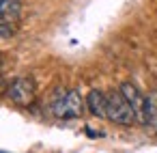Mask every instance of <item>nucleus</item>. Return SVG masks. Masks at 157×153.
<instances>
[{
  "label": "nucleus",
  "mask_w": 157,
  "mask_h": 153,
  "mask_svg": "<svg viewBox=\"0 0 157 153\" xmlns=\"http://www.w3.org/2000/svg\"><path fill=\"white\" fill-rule=\"evenodd\" d=\"M7 88H9V86H7V82L0 78V93H7Z\"/></svg>",
  "instance_id": "8"
},
{
  "label": "nucleus",
  "mask_w": 157,
  "mask_h": 153,
  "mask_svg": "<svg viewBox=\"0 0 157 153\" xmlns=\"http://www.w3.org/2000/svg\"><path fill=\"white\" fill-rule=\"evenodd\" d=\"M0 153H7V151H0Z\"/></svg>",
  "instance_id": "9"
},
{
  "label": "nucleus",
  "mask_w": 157,
  "mask_h": 153,
  "mask_svg": "<svg viewBox=\"0 0 157 153\" xmlns=\"http://www.w3.org/2000/svg\"><path fill=\"white\" fill-rule=\"evenodd\" d=\"M86 108H88V112L93 116L105 119V114H108V93H103L99 88L88 91V95H86Z\"/></svg>",
  "instance_id": "5"
},
{
  "label": "nucleus",
  "mask_w": 157,
  "mask_h": 153,
  "mask_svg": "<svg viewBox=\"0 0 157 153\" xmlns=\"http://www.w3.org/2000/svg\"><path fill=\"white\" fill-rule=\"evenodd\" d=\"M35 95H37V86H35V80L28 78V76L15 78L7 88V97L15 106H22V108H28L35 101Z\"/></svg>",
  "instance_id": "3"
},
{
  "label": "nucleus",
  "mask_w": 157,
  "mask_h": 153,
  "mask_svg": "<svg viewBox=\"0 0 157 153\" xmlns=\"http://www.w3.org/2000/svg\"><path fill=\"white\" fill-rule=\"evenodd\" d=\"M105 119H110L116 125H131L136 121L133 110L129 106V101L121 95V91H110L108 93V114Z\"/></svg>",
  "instance_id": "2"
},
{
  "label": "nucleus",
  "mask_w": 157,
  "mask_h": 153,
  "mask_svg": "<svg viewBox=\"0 0 157 153\" xmlns=\"http://www.w3.org/2000/svg\"><path fill=\"white\" fill-rule=\"evenodd\" d=\"M0 15H2L7 22L15 20L20 15V2L17 0H0Z\"/></svg>",
  "instance_id": "7"
},
{
  "label": "nucleus",
  "mask_w": 157,
  "mask_h": 153,
  "mask_svg": "<svg viewBox=\"0 0 157 153\" xmlns=\"http://www.w3.org/2000/svg\"><path fill=\"white\" fill-rule=\"evenodd\" d=\"M118 91H121V95L129 101V106H131V110H133V116H136V121L144 127V104H146V97L138 91V86L136 84H131V82H123L121 86H118Z\"/></svg>",
  "instance_id": "4"
},
{
  "label": "nucleus",
  "mask_w": 157,
  "mask_h": 153,
  "mask_svg": "<svg viewBox=\"0 0 157 153\" xmlns=\"http://www.w3.org/2000/svg\"><path fill=\"white\" fill-rule=\"evenodd\" d=\"M144 127L151 129L153 134H157V93L146 95V104H144Z\"/></svg>",
  "instance_id": "6"
},
{
  "label": "nucleus",
  "mask_w": 157,
  "mask_h": 153,
  "mask_svg": "<svg viewBox=\"0 0 157 153\" xmlns=\"http://www.w3.org/2000/svg\"><path fill=\"white\" fill-rule=\"evenodd\" d=\"M84 112V99L80 91H56L52 99V114L58 119H78Z\"/></svg>",
  "instance_id": "1"
}]
</instances>
